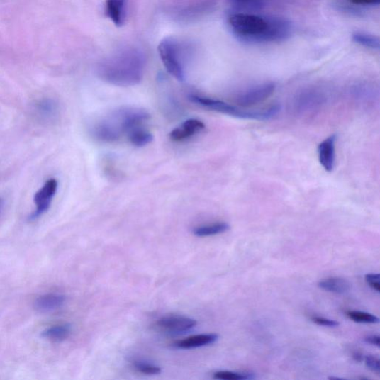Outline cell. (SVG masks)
Returning <instances> with one entry per match:
<instances>
[{"label":"cell","mask_w":380,"mask_h":380,"mask_svg":"<svg viewBox=\"0 0 380 380\" xmlns=\"http://www.w3.org/2000/svg\"><path fill=\"white\" fill-rule=\"evenodd\" d=\"M228 22L234 35L250 42L282 41L291 33V24L287 21L257 14L234 13L229 16Z\"/></svg>","instance_id":"cell-1"},{"label":"cell","mask_w":380,"mask_h":380,"mask_svg":"<svg viewBox=\"0 0 380 380\" xmlns=\"http://www.w3.org/2000/svg\"><path fill=\"white\" fill-rule=\"evenodd\" d=\"M146 58L136 49L122 50L100 63L99 77L104 82L118 86L138 85L144 78Z\"/></svg>","instance_id":"cell-2"},{"label":"cell","mask_w":380,"mask_h":380,"mask_svg":"<svg viewBox=\"0 0 380 380\" xmlns=\"http://www.w3.org/2000/svg\"><path fill=\"white\" fill-rule=\"evenodd\" d=\"M150 118V114L145 109L123 107L95 124L92 135L103 142H115L138 126L144 125Z\"/></svg>","instance_id":"cell-3"},{"label":"cell","mask_w":380,"mask_h":380,"mask_svg":"<svg viewBox=\"0 0 380 380\" xmlns=\"http://www.w3.org/2000/svg\"><path fill=\"white\" fill-rule=\"evenodd\" d=\"M189 99L194 104L215 111V112L242 119L270 120L277 116L280 111V107L277 105L263 109L248 110L245 108L228 104L224 101L201 97L196 94L189 95Z\"/></svg>","instance_id":"cell-4"},{"label":"cell","mask_w":380,"mask_h":380,"mask_svg":"<svg viewBox=\"0 0 380 380\" xmlns=\"http://www.w3.org/2000/svg\"><path fill=\"white\" fill-rule=\"evenodd\" d=\"M186 45L173 38H164L157 50L167 72L179 82L185 80Z\"/></svg>","instance_id":"cell-5"},{"label":"cell","mask_w":380,"mask_h":380,"mask_svg":"<svg viewBox=\"0 0 380 380\" xmlns=\"http://www.w3.org/2000/svg\"><path fill=\"white\" fill-rule=\"evenodd\" d=\"M197 325V321L184 315H167L157 320L154 325L156 330L166 335H179L191 330Z\"/></svg>","instance_id":"cell-6"},{"label":"cell","mask_w":380,"mask_h":380,"mask_svg":"<svg viewBox=\"0 0 380 380\" xmlns=\"http://www.w3.org/2000/svg\"><path fill=\"white\" fill-rule=\"evenodd\" d=\"M275 89L276 86L273 83L261 84L236 95L235 102L242 108L251 107L270 98Z\"/></svg>","instance_id":"cell-7"},{"label":"cell","mask_w":380,"mask_h":380,"mask_svg":"<svg viewBox=\"0 0 380 380\" xmlns=\"http://www.w3.org/2000/svg\"><path fill=\"white\" fill-rule=\"evenodd\" d=\"M58 188V182L55 179L48 180L36 193L34 201L36 210L29 219L34 220L49 211Z\"/></svg>","instance_id":"cell-8"},{"label":"cell","mask_w":380,"mask_h":380,"mask_svg":"<svg viewBox=\"0 0 380 380\" xmlns=\"http://www.w3.org/2000/svg\"><path fill=\"white\" fill-rule=\"evenodd\" d=\"M337 135H332L323 140L318 147L319 161L327 172L335 169Z\"/></svg>","instance_id":"cell-9"},{"label":"cell","mask_w":380,"mask_h":380,"mask_svg":"<svg viewBox=\"0 0 380 380\" xmlns=\"http://www.w3.org/2000/svg\"><path fill=\"white\" fill-rule=\"evenodd\" d=\"M205 129L204 123L198 119H189L174 129L169 134L172 140L181 142L201 133Z\"/></svg>","instance_id":"cell-10"},{"label":"cell","mask_w":380,"mask_h":380,"mask_svg":"<svg viewBox=\"0 0 380 380\" xmlns=\"http://www.w3.org/2000/svg\"><path fill=\"white\" fill-rule=\"evenodd\" d=\"M67 298L59 294H48L38 297L35 302V308L42 313H49L65 306Z\"/></svg>","instance_id":"cell-11"},{"label":"cell","mask_w":380,"mask_h":380,"mask_svg":"<svg viewBox=\"0 0 380 380\" xmlns=\"http://www.w3.org/2000/svg\"><path fill=\"white\" fill-rule=\"evenodd\" d=\"M128 0H106L105 11L107 17L118 27L123 26L126 18Z\"/></svg>","instance_id":"cell-12"},{"label":"cell","mask_w":380,"mask_h":380,"mask_svg":"<svg viewBox=\"0 0 380 380\" xmlns=\"http://www.w3.org/2000/svg\"><path fill=\"white\" fill-rule=\"evenodd\" d=\"M218 336L216 334H203L190 336L184 340L174 343V346L179 350H192L203 346H207L216 342Z\"/></svg>","instance_id":"cell-13"},{"label":"cell","mask_w":380,"mask_h":380,"mask_svg":"<svg viewBox=\"0 0 380 380\" xmlns=\"http://www.w3.org/2000/svg\"><path fill=\"white\" fill-rule=\"evenodd\" d=\"M35 113L37 116L45 122L53 121L58 113V106L51 99H44L36 103Z\"/></svg>","instance_id":"cell-14"},{"label":"cell","mask_w":380,"mask_h":380,"mask_svg":"<svg viewBox=\"0 0 380 380\" xmlns=\"http://www.w3.org/2000/svg\"><path fill=\"white\" fill-rule=\"evenodd\" d=\"M318 286L325 291L342 294L351 290L352 284L345 279L332 277L320 281Z\"/></svg>","instance_id":"cell-15"},{"label":"cell","mask_w":380,"mask_h":380,"mask_svg":"<svg viewBox=\"0 0 380 380\" xmlns=\"http://www.w3.org/2000/svg\"><path fill=\"white\" fill-rule=\"evenodd\" d=\"M72 334L70 324H60L47 328L42 332V337L53 342L66 340Z\"/></svg>","instance_id":"cell-16"},{"label":"cell","mask_w":380,"mask_h":380,"mask_svg":"<svg viewBox=\"0 0 380 380\" xmlns=\"http://www.w3.org/2000/svg\"><path fill=\"white\" fill-rule=\"evenodd\" d=\"M131 144L138 147H145L150 144L153 136L150 132L144 128V125L138 126L128 134Z\"/></svg>","instance_id":"cell-17"},{"label":"cell","mask_w":380,"mask_h":380,"mask_svg":"<svg viewBox=\"0 0 380 380\" xmlns=\"http://www.w3.org/2000/svg\"><path fill=\"white\" fill-rule=\"evenodd\" d=\"M212 7L211 1H203L196 3L190 6H186L178 11V17L182 19H187V18H193L196 15L201 14L207 11L208 9Z\"/></svg>","instance_id":"cell-18"},{"label":"cell","mask_w":380,"mask_h":380,"mask_svg":"<svg viewBox=\"0 0 380 380\" xmlns=\"http://www.w3.org/2000/svg\"><path fill=\"white\" fill-rule=\"evenodd\" d=\"M230 230V225L226 223H217L208 225L197 227L194 230V234L197 237H208L224 233Z\"/></svg>","instance_id":"cell-19"},{"label":"cell","mask_w":380,"mask_h":380,"mask_svg":"<svg viewBox=\"0 0 380 380\" xmlns=\"http://www.w3.org/2000/svg\"><path fill=\"white\" fill-rule=\"evenodd\" d=\"M353 40L359 45L369 48V49H379V38L364 33H355L352 35Z\"/></svg>","instance_id":"cell-20"},{"label":"cell","mask_w":380,"mask_h":380,"mask_svg":"<svg viewBox=\"0 0 380 380\" xmlns=\"http://www.w3.org/2000/svg\"><path fill=\"white\" fill-rule=\"evenodd\" d=\"M346 315L348 318L358 323L375 324L379 321L377 316L367 312L350 311Z\"/></svg>","instance_id":"cell-21"},{"label":"cell","mask_w":380,"mask_h":380,"mask_svg":"<svg viewBox=\"0 0 380 380\" xmlns=\"http://www.w3.org/2000/svg\"><path fill=\"white\" fill-rule=\"evenodd\" d=\"M133 366L138 372L147 375H157L160 374L162 371V368L144 361H134Z\"/></svg>","instance_id":"cell-22"},{"label":"cell","mask_w":380,"mask_h":380,"mask_svg":"<svg viewBox=\"0 0 380 380\" xmlns=\"http://www.w3.org/2000/svg\"><path fill=\"white\" fill-rule=\"evenodd\" d=\"M213 378L224 380H243L252 378V374L247 373H237L228 371H220L214 374Z\"/></svg>","instance_id":"cell-23"},{"label":"cell","mask_w":380,"mask_h":380,"mask_svg":"<svg viewBox=\"0 0 380 380\" xmlns=\"http://www.w3.org/2000/svg\"><path fill=\"white\" fill-rule=\"evenodd\" d=\"M235 6L246 9H257L261 8L265 0H229Z\"/></svg>","instance_id":"cell-24"},{"label":"cell","mask_w":380,"mask_h":380,"mask_svg":"<svg viewBox=\"0 0 380 380\" xmlns=\"http://www.w3.org/2000/svg\"><path fill=\"white\" fill-rule=\"evenodd\" d=\"M366 366L369 369L377 374L380 373V361L378 357L374 356H367L364 358Z\"/></svg>","instance_id":"cell-25"},{"label":"cell","mask_w":380,"mask_h":380,"mask_svg":"<svg viewBox=\"0 0 380 380\" xmlns=\"http://www.w3.org/2000/svg\"><path fill=\"white\" fill-rule=\"evenodd\" d=\"M380 276L379 274H369L366 276V281L369 286L375 291H380Z\"/></svg>","instance_id":"cell-26"},{"label":"cell","mask_w":380,"mask_h":380,"mask_svg":"<svg viewBox=\"0 0 380 380\" xmlns=\"http://www.w3.org/2000/svg\"><path fill=\"white\" fill-rule=\"evenodd\" d=\"M311 320L315 324L325 327H337L340 325V323L335 320L320 318V316H313Z\"/></svg>","instance_id":"cell-27"},{"label":"cell","mask_w":380,"mask_h":380,"mask_svg":"<svg viewBox=\"0 0 380 380\" xmlns=\"http://www.w3.org/2000/svg\"><path fill=\"white\" fill-rule=\"evenodd\" d=\"M351 4L357 6H376L380 0H348Z\"/></svg>","instance_id":"cell-28"},{"label":"cell","mask_w":380,"mask_h":380,"mask_svg":"<svg viewBox=\"0 0 380 380\" xmlns=\"http://www.w3.org/2000/svg\"><path fill=\"white\" fill-rule=\"evenodd\" d=\"M379 337L377 335H371L369 336L365 339V341L367 343H369L371 345H375L376 347H379Z\"/></svg>","instance_id":"cell-29"},{"label":"cell","mask_w":380,"mask_h":380,"mask_svg":"<svg viewBox=\"0 0 380 380\" xmlns=\"http://www.w3.org/2000/svg\"><path fill=\"white\" fill-rule=\"evenodd\" d=\"M352 356L357 362H362L364 359L363 355L360 352H355Z\"/></svg>","instance_id":"cell-30"},{"label":"cell","mask_w":380,"mask_h":380,"mask_svg":"<svg viewBox=\"0 0 380 380\" xmlns=\"http://www.w3.org/2000/svg\"><path fill=\"white\" fill-rule=\"evenodd\" d=\"M4 206V201L3 199H0V211H2Z\"/></svg>","instance_id":"cell-31"}]
</instances>
